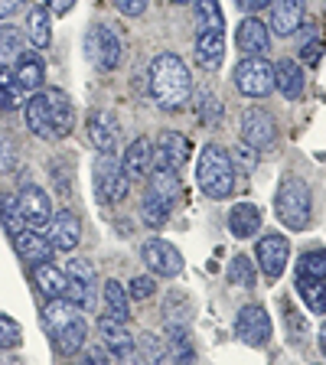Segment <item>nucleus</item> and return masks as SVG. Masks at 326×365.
<instances>
[{"instance_id": "obj_33", "label": "nucleus", "mask_w": 326, "mask_h": 365, "mask_svg": "<svg viewBox=\"0 0 326 365\" xmlns=\"http://www.w3.org/2000/svg\"><path fill=\"white\" fill-rule=\"evenodd\" d=\"M26 53L23 49V33L16 30L14 23H0V66H10L14 68L16 66V59Z\"/></svg>"}, {"instance_id": "obj_9", "label": "nucleus", "mask_w": 326, "mask_h": 365, "mask_svg": "<svg viewBox=\"0 0 326 365\" xmlns=\"http://www.w3.org/2000/svg\"><path fill=\"white\" fill-rule=\"evenodd\" d=\"M235 336L248 349H265L271 339V317L261 304H245L235 317Z\"/></svg>"}, {"instance_id": "obj_12", "label": "nucleus", "mask_w": 326, "mask_h": 365, "mask_svg": "<svg viewBox=\"0 0 326 365\" xmlns=\"http://www.w3.org/2000/svg\"><path fill=\"white\" fill-rule=\"evenodd\" d=\"M16 209H20V219L26 228H39L43 232L53 219V202H49V192L39 190V186H23L20 196H16Z\"/></svg>"}, {"instance_id": "obj_14", "label": "nucleus", "mask_w": 326, "mask_h": 365, "mask_svg": "<svg viewBox=\"0 0 326 365\" xmlns=\"http://www.w3.org/2000/svg\"><path fill=\"white\" fill-rule=\"evenodd\" d=\"M46 238L53 245V251H76L82 242V222L72 209H59L46 225Z\"/></svg>"}, {"instance_id": "obj_35", "label": "nucleus", "mask_w": 326, "mask_h": 365, "mask_svg": "<svg viewBox=\"0 0 326 365\" xmlns=\"http://www.w3.org/2000/svg\"><path fill=\"white\" fill-rule=\"evenodd\" d=\"M228 284L232 287H255V277H258V264H255V258H248V255H235V258L228 261Z\"/></svg>"}, {"instance_id": "obj_49", "label": "nucleus", "mask_w": 326, "mask_h": 365, "mask_svg": "<svg viewBox=\"0 0 326 365\" xmlns=\"http://www.w3.org/2000/svg\"><path fill=\"white\" fill-rule=\"evenodd\" d=\"M43 7L49 10V14H56V16H66L68 10L76 7V0H43Z\"/></svg>"}, {"instance_id": "obj_37", "label": "nucleus", "mask_w": 326, "mask_h": 365, "mask_svg": "<svg viewBox=\"0 0 326 365\" xmlns=\"http://www.w3.org/2000/svg\"><path fill=\"white\" fill-rule=\"evenodd\" d=\"M170 212H173V205H170V202H163L160 196H153L151 190L144 192V202H141V219H144L151 228H163V225H167Z\"/></svg>"}, {"instance_id": "obj_21", "label": "nucleus", "mask_w": 326, "mask_h": 365, "mask_svg": "<svg viewBox=\"0 0 326 365\" xmlns=\"http://www.w3.org/2000/svg\"><path fill=\"white\" fill-rule=\"evenodd\" d=\"M235 39H238V49H242L245 56H265L268 46H271V30H268L261 20H255V16H245L238 33H235Z\"/></svg>"}, {"instance_id": "obj_1", "label": "nucleus", "mask_w": 326, "mask_h": 365, "mask_svg": "<svg viewBox=\"0 0 326 365\" xmlns=\"http://www.w3.org/2000/svg\"><path fill=\"white\" fill-rule=\"evenodd\" d=\"M147 78H151V95L160 111H180L183 105H190L193 78H190L186 62L176 53H160L157 59L151 62Z\"/></svg>"}, {"instance_id": "obj_15", "label": "nucleus", "mask_w": 326, "mask_h": 365, "mask_svg": "<svg viewBox=\"0 0 326 365\" xmlns=\"http://www.w3.org/2000/svg\"><path fill=\"white\" fill-rule=\"evenodd\" d=\"M118 140H121V124H118V118H114L111 111H105V108H95V111L88 114V144L98 153H114Z\"/></svg>"}, {"instance_id": "obj_3", "label": "nucleus", "mask_w": 326, "mask_h": 365, "mask_svg": "<svg viewBox=\"0 0 326 365\" xmlns=\"http://www.w3.org/2000/svg\"><path fill=\"white\" fill-rule=\"evenodd\" d=\"M196 186L209 199H228L235 192V167L222 144H205L196 160Z\"/></svg>"}, {"instance_id": "obj_52", "label": "nucleus", "mask_w": 326, "mask_h": 365, "mask_svg": "<svg viewBox=\"0 0 326 365\" xmlns=\"http://www.w3.org/2000/svg\"><path fill=\"white\" fill-rule=\"evenodd\" d=\"M82 365H108V362H105V359L98 356V352H88V356H85V362H82Z\"/></svg>"}, {"instance_id": "obj_44", "label": "nucleus", "mask_w": 326, "mask_h": 365, "mask_svg": "<svg viewBox=\"0 0 326 365\" xmlns=\"http://www.w3.org/2000/svg\"><path fill=\"white\" fill-rule=\"evenodd\" d=\"M228 157H232V167L242 173H255V167H258V150H251L248 144L235 147V153H228Z\"/></svg>"}, {"instance_id": "obj_55", "label": "nucleus", "mask_w": 326, "mask_h": 365, "mask_svg": "<svg viewBox=\"0 0 326 365\" xmlns=\"http://www.w3.org/2000/svg\"><path fill=\"white\" fill-rule=\"evenodd\" d=\"M170 4H190V0H170Z\"/></svg>"}, {"instance_id": "obj_28", "label": "nucleus", "mask_w": 326, "mask_h": 365, "mask_svg": "<svg viewBox=\"0 0 326 365\" xmlns=\"http://www.w3.org/2000/svg\"><path fill=\"white\" fill-rule=\"evenodd\" d=\"M36 287L46 300H56V297H66L68 281H66V271L53 264V261H39L36 264Z\"/></svg>"}, {"instance_id": "obj_23", "label": "nucleus", "mask_w": 326, "mask_h": 365, "mask_svg": "<svg viewBox=\"0 0 326 365\" xmlns=\"http://www.w3.org/2000/svg\"><path fill=\"white\" fill-rule=\"evenodd\" d=\"M23 114H26V128H30L33 134L43 137V140H56V124H53V114H49V105H46L43 91H36V95L23 105Z\"/></svg>"}, {"instance_id": "obj_51", "label": "nucleus", "mask_w": 326, "mask_h": 365, "mask_svg": "<svg viewBox=\"0 0 326 365\" xmlns=\"http://www.w3.org/2000/svg\"><path fill=\"white\" fill-rule=\"evenodd\" d=\"M238 10H245V14H258V10H265L271 0H235Z\"/></svg>"}, {"instance_id": "obj_11", "label": "nucleus", "mask_w": 326, "mask_h": 365, "mask_svg": "<svg viewBox=\"0 0 326 365\" xmlns=\"http://www.w3.org/2000/svg\"><path fill=\"white\" fill-rule=\"evenodd\" d=\"M242 140L251 150H268L277 140V124L265 108H248L242 114Z\"/></svg>"}, {"instance_id": "obj_46", "label": "nucleus", "mask_w": 326, "mask_h": 365, "mask_svg": "<svg viewBox=\"0 0 326 365\" xmlns=\"http://www.w3.org/2000/svg\"><path fill=\"white\" fill-rule=\"evenodd\" d=\"M153 290H157V281H153V277H134L128 297L131 300H147V297H153Z\"/></svg>"}, {"instance_id": "obj_16", "label": "nucleus", "mask_w": 326, "mask_h": 365, "mask_svg": "<svg viewBox=\"0 0 326 365\" xmlns=\"http://www.w3.org/2000/svg\"><path fill=\"white\" fill-rule=\"evenodd\" d=\"M190 160V140L180 134V130H163L153 144V163L157 167H167V170H176Z\"/></svg>"}, {"instance_id": "obj_43", "label": "nucleus", "mask_w": 326, "mask_h": 365, "mask_svg": "<svg viewBox=\"0 0 326 365\" xmlns=\"http://www.w3.org/2000/svg\"><path fill=\"white\" fill-rule=\"evenodd\" d=\"M20 167V150H16L14 137L0 134V173H14Z\"/></svg>"}, {"instance_id": "obj_10", "label": "nucleus", "mask_w": 326, "mask_h": 365, "mask_svg": "<svg viewBox=\"0 0 326 365\" xmlns=\"http://www.w3.org/2000/svg\"><path fill=\"white\" fill-rule=\"evenodd\" d=\"M287 258H290V245L284 235L271 232V235H261L258 238V251H255V264L261 267L268 281H277L287 267Z\"/></svg>"}, {"instance_id": "obj_5", "label": "nucleus", "mask_w": 326, "mask_h": 365, "mask_svg": "<svg viewBox=\"0 0 326 365\" xmlns=\"http://www.w3.org/2000/svg\"><path fill=\"white\" fill-rule=\"evenodd\" d=\"M91 180H95V196H98L101 205H118L124 202L131 190V180L124 173L121 160L114 157V153H101L95 160V167H91Z\"/></svg>"}, {"instance_id": "obj_2", "label": "nucleus", "mask_w": 326, "mask_h": 365, "mask_svg": "<svg viewBox=\"0 0 326 365\" xmlns=\"http://www.w3.org/2000/svg\"><path fill=\"white\" fill-rule=\"evenodd\" d=\"M43 327H46V333H49V339L56 342V349L66 352V356L82 352L85 342H88V323H85L82 310H78L72 300H66V297L46 300Z\"/></svg>"}, {"instance_id": "obj_8", "label": "nucleus", "mask_w": 326, "mask_h": 365, "mask_svg": "<svg viewBox=\"0 0 326 365\" xmlns=\"http://www.w3.org/2000/svg\"><path fill=\"white\" fill-rule=\"evenodd\" d=\"M235 88L248 98H268L274 91V66L265 56H245L235 66Z\"/></svg>"}, {"instance_id": "obj_25", "label": "nucleus", "mask_w": 326, "mask_h": 365, "mask_svg": "<svg viewBox=\"0 0 326 365\" xmlns=\"http://www.w3.org/2000/svg\"><path fill=\"white\" fill-rule=\"evenodd\" d=\"M228 232L235 238H251L261 232V209L255 202H238L228 209Z\"/></svg>"}, {"instance_id": "obj_17", "label": "nucleus", "mask_w": 326, "mask_h": 365, "mask_svg": "<svg viewBox=\"0 0 326 365\" xmlns=\"http://www.w3.org/2000/svg\"><path fill=\"white\" fill-rule=\"evenodd\" d=\"M304 14H307L304 0H274L268 30H274V36H294L300 30V23H304Z\"/></svg>"}, {"instance_id": "obj_39", "label": "nucleus", "mask_w": 326, "mask_h": 365, "mask_svg": "<svg viewBox=\"0 0 326 365\" xmlns=\"http://www.w3.org/2000/svg\"><path fill=\"white\" fill-rule=\"evenodd\" d=\"M20 82H16L14 68L10 66H0V111H16L20 108Z\"/></svg>"}, {"instance_id": "obj_24", "label": "nucleus", "mask_w": 326, "mask_h": 365, "mask_svg": "<svg viewBox=\"0 0 326 365\" xmlns=\"http://www.w3.org/2000/svg\"><path fill=\"white\" fill-rule=\"evenodd\" d=\"M274 88L281 91L287 101H297L304 95V68L294 59H281L274 66Z\"/></svg>"}, {"instance_id": "obj_20", "label": "nucleus", "mask_w": 326, "mask_h": 365, "mask_svg": "<svg viewBox=\"0 0 326 365\" xmlns=\"http://www.w3.org/2000/svg\"><path fill=\"white\" fill-rule=\"evenodd\" d=\"M10 238H14V248L23 261L39 264V261H49V255H53V245H49V238H46L39 228H20V232Z\"/></svg>"}, {"instance_id": "obj_53", "label": "nucleus", "mask_w": 326, "mask_h": 365, "mask_svg": "<svg viewBox=\"0 0 326 365\" xmlns=\"http://www.w3.org/2000/svg\"><path fill=\"white\" fill-rule=\"evenodd\" d=\"M320 349H323V356H326V323H323V329H320Z\"/></svg>"}, {"instance_id": "obj_47", "label": "nucleus", "mask_w": 326, "mask_h": 365, "mask_svg": "<svg viewBox=\"0 0 326 365\" xmlns=\"http://www.w3.org/2000/svg\"><path fill=\"white\" fill-rule=\"evenodd\" d=\"M147 4H151V0H114V7L121 10L124 16H141L147 10Z\"/></svg>"}, {"instance_id": "obj_42", "label": "nucleus", "mask_w": 326, "mask_h": 365, "mask_svg": "<svg viewBox=\"0 0 326 365\" xmlns=\"http://www.w3.org/2000/svg\"><path fill=\"white\" fill-rule=\"evenodd\" d=\"M0 222H4V228H7L10 235H16L20 228H26L20 219V209H16L14 196H0Z\"/></svg>"}, {"instance_id": "obj_6", "label": "nucleus", "mask_w": 326, "mask_h": 365, "mask_svg": "<svg viewBox=\"0 0 326 365\" xmlns=\"http://www.w3.org/2000/svg\"><path fill=\"white\" fill-rule=\"evenodd\" d=\"M85 56H88V62L95 68L114 72L124 59V43H121V36H118V30L108 26V23L91 26V30L85 33Z\"/></svg>"}, {"instance_id": "obj_26", "label": "nucleus", "mask_w": 326, "mask_h": 365, "mask_svg": "<svg viewBox=\"0 0 326 365\" xmlns=\"http://www.w3.org/2000/svg\"><path fill=\"white\" fill-rule=\"evenodd\" d=\"M196 62L205 72H215L225 62V33H199L196 36Z\"/></svg>"}, {"instance_id": "obj_50", "label": "nucleus", "mask_w": 326, "mask_h": 365, "mask_svg": "<svg viewBox=\"0 0 326 365\" xmlns=\"http://www.w3.org/2000/svg\"><path fill=\"white\" fill-rule=\"evenodd\" d=\"M320 53H323V43H307L304 49H300V56H304L307 66H317V62H320Z\"/></svg>"}, {"instance_id": "obj_7", "label": "nucleus", "mask_w": 326, "mask_h": 365, "mask_svg": "<svg viewBox=\"0 0 326 365\" xmlns=\"http://www.w3.org/2000/svg\"><path fill=\"white\" fill-rule=\"evenodd\" d=\"M66 300L78 307L82 313L95 310V290H98V277H95V267H91L88 258H68L66 261Z\"/></svg>"}, {"instance_id": "obj_32", "label": "nucleus", "mask_w": 326, "mask_h": 365, "mask_svg": "<svg viewBox=\"0 0 326 365\" xmlns=\"http://www.w3.org/2000/svg\"><path fill=\"white\" fill-rule=\"evenodd\" d=\"M190 319H193V304L190 297L173 290L163 304V327H180V329H190Z\"/></svg>"}, {"instance_id": "obj_41", "label": "nucleus", "mask_w": 326, "mask_h": 365, "mask_svg": "<svg viewBox=\"0 0 326 365\" xmlns=\"http://www.w3.org/2000/svg\"><path fill=\"white\" fill-rule=\"evenodd\" d=\"M23 342V329L14 317L7 313H0V349H16Z\"/></svg>"}, {"instance_id": "obj_27", "label": "nucleus", "mask_w": 326, "mask_h": 365, "mask_svg": "<svg viewBox=\"0 0 326 365\" xmlns=\"http://www.w3.org/2000/svg\"><path fill=\"white\" fill-rule=\"evenodd\" d=\"M16 82H20L23 91H33L36 95L39 88H43V78H46V62L39 53H23L20 59H16V68H14Z\"/></svg>"}, {"instance_id": "obj_31", "label": "nucleus", "mask_w": 326, "mask_h": 365, "mask_svg": "<svg viewBox=\"0 0 326 365\" xmlns=\"http://www.w3.org/2000/svg\"><path fill=\"white\" fill-rule=\"evenodd\" d=\"M134 349L141 352V362L144 365H173V356H170L167 339H160L153 333H144L134 342Z\"/></svg>"}, {"instance_id": "obj_29", "label": "nucleus", "mask_w": 326, "mask_h": 365, "mask_svg": "<svg viewBox=\"0 0 326 365\" xmlns=\"http://www.w3.org/2000/svg\"><path fill=\"white\" fill-rule=\"evenodd\" d=\"M49 10L39 4V7H30L26 14V39H30L36 49H46V46L53 43V20H49Z\"/></svg>"}, {"instance_id": "obj_36", "label": "nucleus", "mask_w": 326, "mask_h": 365, "mask_svg": "<svg viewBox=\"0 0 326 365\" xmlns=\"http://www.w3.org/2000/svg\"><path fill=\"white\" fill-rule=\"evenodd\" d=\"M196 26L199 33H225V16H222L219 0H196Z\"/></svg>"}, {"instance_id": "obj_22", "label": "nucleus", "mask_w": 326, "mask_h": 365, "mask_svg": "<svg viewBox=\"0 0 326 365\" xmlns=\"http://www.w3.org/2000/svg\"><path fill=\"white\" fill-rule=\"evenodd\" d=\"M46 105H49V114H53L56 124V137H68L72 128H76V108H72V98H68L62 88H46Z\"/></svg>"}, {"instance_id": "obj_40", "label": "nucleus", "mask_w": 326, "mask_h": 365, "mask_svg": "<svg viewBox=\"0 0 326 365\" xmlns=\"http://www.w3.org/2000/svg\"><path fill=\"white\" fill-rule=\"evenodd\" d=\"M297 277H310V281H326V251H307L300 255V264H297Z\"/></svg>"}, {"instance_id": "obj_4", "label": "nucleus", "mask_w": 326, "mask_h": 365, "mask_svg": "<svg viewBox=\"0 0 326 365\" xmlns=\"http://www.w3.org/2000/svg\"><path fill=\"white\" fill-rule=\"evenodd\" d=\"M274 212L290 232H304L313 219V196L300 176H284V182L277 186L274 196Z\"/></svg>"}, {"instance_id": "obj_19", "label": "nucleus", "mask_w": 326, "mask_h": 365, "mask_svg": "<svg viewBox=\"0 0 326 365\" xmlns=\"http://www.w3.org/2000/svg\"><path fill=\"white\" fill-rule=\"evenodd\" d=\"M121 167H124V173H128V180H147V176H151V170L157 167V163H153V144L147 137L131 140V147L121 157Z\"/></svg>"}, {"instance_id": "obj_54", "label": "nucleus", "mask_w": 326, "mask_h": 365, "mask_svg": "<svg viewBox=\"0 0 326 365\" xmlns=\"http://www.w3.org/2000/svg\"><path fill=\"white\" fill-rule=\"evenodd\" d=\"M0 365H20L16 359H0Z\"/></svg>"}, {"instance_id": "obj_48", "label": "nucleus", "mask_w": 326, "mask_h": 365, "mask_svg": "<svg viewBox=\"0 0 326 365\" xmlns=\"http://www.w3.org/2000/svg\"><path fill=\"white\" fill-rule=\"evenodd\" d=\"M23 7H26V0H0V23L14 20Z\"/></svg>"}, {"instance_id": "obj_18", "label": "nucleus", "mask_w": 326, "mask_h": 365, "mask_svg": "<svg viewBox=\"0 0 326 365\" xmlns=\"http://www.w3.org/2000/svg\"><path fill=\"white\" fill-rule=\"evenodd\" d=\"M98 336L108 352H114V356H121V359H131V352H134V336H131V329L124 327L121 319L108 317V313L98 317Z\"/></svg>"}, {"instance_id": "obj_13", "label": "nucleus", "mask_w": 326, "mask_h": 365, "mask_svg": "<svg viewBox=\"0 0 326 365\" xmlns=\"http://www.w3.org/2000/svg\"><path fill=\"white\" fill-rule=\"evenodd\" d=\"M141 255H144L147 271L157 274V277H176V274L183 271V255L170 242H163V238H151V242H144Z\"/></svg>"}, {"instance_id": "obj_34", "label": "nucleus", "mask_w": 326, "mask_h": 365, "mask_svg": "<svg viewBox=\"0 0 326 365\" xmlns=\"http://www.w3.org/2000/svg\"><path fill=\"white\" fill-rule=\"evenodd\" d=\"M105 307H108V317L121 319V323H128V319H131V297H128V287H124V284H118L114 277L105 284Z\"/></svg>"}, {"instance_id": "obj_38", "label": "nucleus", "mask_w": 326, "mask_h": 365, "mask_svg": "<svg viewBox=\"0 0 326 365\" xmlns=\"http://www.w3.org/2000/svg\"><path fill=\"white\" fill-rule=\"evenodd\" d=\"M297 290L304 297V304L310 313H323L326 317V281H310V277H297Z\"/></svg>"}, {"instance_id": "obj_45", "label": "nucleus", "mask_w": 326, "mask_h": 365, "mask_svg": "<svg viewBox=\"0 0 326 365\" xmlns=\"http://www.w3.org/2000/svg\"><path fill=\"white\" fill-rule=\"evenodd\" d=\"M196 111H199V118H203L205 124H219L222 121V105L213 98V95H203V105H199Z\"/></svg>"}, {"instance_id": "obj_30", "label": "nucleus", "mask_w": 326, "mask_h": 365, "mask_svg": "<svg viewBox=\"0 0 326 365\" xmlns=\"http://www.w3.org/2000/svg\"><path fill=\"white\" fill-rule=\"evenodd\" d=\"M147 190L153 192V196H160L163 202L173 205L176 199H180V173L176 170H167V167H153L151 176H147Z\"/></svg>"}]
</instances>
